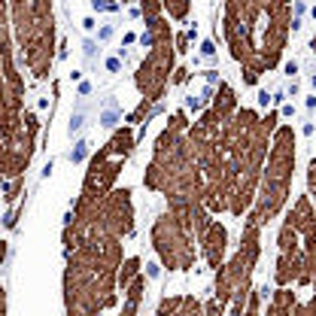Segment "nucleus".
<instances>
[{"mask_svg": "<svg viewBox=\"0 0 316 316\" xmlns=\"http://www.w3.org/2000/svg\"><path fill=\"white\" fill-rule=\"evenodd\" d=\"M152 240H155V250L158 255L164 258V265L170 271H186L191 268V261H195V247H191V237L186 231V225L177 219V216H161L152 228Z\"/></svg>", "mask_w": 316, "mask_h": 316, "instance_id": "obj_2", "label": "nucleus"}, {"mask_svg": "<svg viewBox=\"0 0 316 316\" xmlns=\"http://www.w3.org/2000/svg\"><path fill=\"white\" fill-rule=\"evenodd\" d=\"M137 268H140V258H128L125 265H122V274H119V286H128V283H131V277L137 274Z\"/></svg>", "mask_w": 316, "mask_h": 316, "instance_id": "obj_7", "label": "nucleus"}, {"mask_svg": "<svg viewBox=\"0 0 316 316\" xmlns=\"http://www.w3.org/2000/svg\"><path fill=\"white\" fill-rule=\"evenodd\" d=\"M225 240H228L225 228H222L219 222H210L207 234H204V255H207V261H210L213 268H219V265H222V255H225Z\"/></svg>", "mask_w": 316, "mask_h": 316, "instance_id": "obj_4", "label": "nucleus"}, {"mask_svg": "<svg viewBox=\"0 0 316 316\" xmlns=\"http://www.w3.org/2000/svg\"><path fill=\"white\" fill-rule=\"evenodd\" d=\"M170 67H173V52L167 43L161 46H152V55L143 61V67H140V73H137V85H140V92H143L149 100H158L164 92V82L170 76Z\"/></svg>", "mask_w": 316, "mask_h": 316, "instance_id": "obj_3", "label": "nucleus"}, {"mask_svg": "<svg viewBox=\"0 0 316 316\" xmlns=\"http://www.w3.org/2000/svg\"><path fill=\"white\" fill-rule=\"evenodd\" d=\"M286 73H289V76H295V73H298V64H295V61H289V64H286Z\"/></svg>", "mask_w": 316, "mask_h": 316, "instance_id": "obj_13", "label": "nucleus"}, {"mask_svg": "<svg viewBox=\"0 0 316 316\" xmlns=\"http://www.w3.org/2000/svg\"><path fill=\"white\" fill-rule=\"evenodd\" d=\"M119 67H122L119 58H110V61H107V70H110V73H119Z\"/></svg>", "mask_w": 316, "mask_h": 316, "instance_id": "obj_12", "label": "nucleus"}, {"mask_svg": "<svg viewBox=\"0 0 316 316\" xmlns=\"http://www.w3.org/2000/svg\"><path fill=\"white\" fill-rule=\"evenodd\" d=\"M146 274H149V277H158V265H146Z\"/></svg>", "mask_w": 316, "mask_h": 316, "instance_id": "obj_14", "label": "nucleus"}, {"mask_svg": "<svg viewBox=\"0 0 316 316\" xmlns=\"http://www.w3.org/2000/svg\"><path fill=\"white\" fill-rule=\"evenodd\" d=\"M313 52H316V37H313Z\"/></svg>", "mask_w": 316, "mask_h": 316, "instance_id": "obj_15", "label": "nucleus"}, {"mask_svg": "<svg viewBox=\"0 0 316 316\" xmlns=\"http://www.w3.org/2000/svg\"><path fill=\"white\" fill-rule=\"evenodd\" d=\"M292 164H295V149H292V128H280L277 140H274V149L268 158V177L265 186H261V195H258V210L253 222L261 225L280 213V207L286 204L289 195V183H292Z\"/></svg>", "mask_w": 316, "mask_h": 316, "instance_id": "obj_1", "label": "nucleus"}, {"mask_svg": "<svg viewBox=\"0 0 316 316\" xmlns=\"http://www.w3.org/2000/svg\"><path fill=\"white\" fill-rule=\"evenodd\" d=\"M295 310V292H289L286 286L277 289L271 298V316H292Z\"/></svg>", "mask_w": 316, "mask_h": 316, "instance_id": "obj_6", "label": "nucleus"}, {"mask_svg": "<svg viewBox=\"0 0 316 316\" xmlns=\"http://www.w3.org/2000/svg\"><path fill=\"white\" fill-rule=\"evenodd\" d=\"M85 152H89V143H76V149L70 152V161H82Z\"/></svg>", "mask_w": 316, "mask_h": 316, "instance_id": "obj_9", "label": "nucleus"}, {"mask_svg": "<svg viewBox=\"0 0 316 316\" xmlns=\"http://www.w3.org/2000/svg\"><path fill=\"white\" fill-rule=\"evenodd\" d=\"M143 12L149 15V22H158V3L155 0H143Z\"/></svg>", "mask_w": 316, "mask_h": 316, "instance_id": "obj_8", "label": "nucleus"}, {"mask_svg": "<svg viewBox=\"0 0 316 316\" xmlns=\"http://www.w3.org/2000/svg\"><path fill=\"white\" fill-rule=\"evenodd\" d=\"M307 183H310V191H313V198H316V158L310 161V170H307Z\"/></svg>", "mask_w": 316, "mask_h": 316, "instance_id": "obj_10", "label": "nucleus"}, {"mask_svg": "<svg viewBox=\"0 0 316 316\" xmlns=\"http://www.w3.org/2000/svg\"><path fill=\"white\" fill-rule=\"evenodd\" d=\"M289 222L295 231H301L304 237H316V213H313V207L307 198H301L295 204V210L289 213Z\"/></svg>", "mask_w": 316, "mask_h": 316, "instance_id": "obj_5", "label": "nucleus"}, {"mask_svg": "<svg viewBox=\"0 0 316 316\" xmlns=\"http://www.w3.org/2000/svg\"><path fill=\"white\" fill-rule=\"evenodd\" d=\"M95 9H119V3H113V0H95Z\"/></svg>", "mask_w": 316, "mask_h": 316, "instance_id": "obj_11", "label": "nucleus"}]
</instances>
